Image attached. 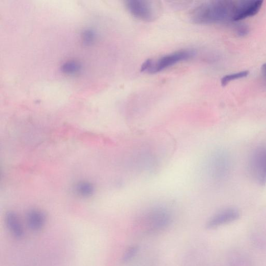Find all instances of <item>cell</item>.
<instances>
[{
	"mask_svg": "<svg viewBox=\"0 0 266 266\" xmlns=\"http://www.w3.org/2000/svg\"><path fill=\"white\" fill-rule=\"evenodd\" d=\"M237 2L214 1L203 3L191 13L192 21L198 25L222 24L233 21Z\"/></svg>",
	"mask_w": 266,
	"mask_h": 266,
	"instance_id": "cell-1",
	"label": "cell"
},
{
	"mask_svg": "<svg viewBox=\"0 0 266 266\" xmlns=\"http://www.w3.org/2000/svg\"><path fill=\"white\" fill-rule=\"evenodd\" d=\"M171 222L172 214L168 208L162 206H155L139 216L136 225L146 233L154 234L167 228Z\"/></svg>",
	"mask_w": 266,
	"mask_h": 266,
	"instance_id": "cell-2",
	"label": "cell"
},
{
	"mask_svg": "<svg viewBox=\"0 0 266 266\" xmlns=\"http://www.w3.org/2000/svg\"><path fill=\"white\" fill-rule=\"evenodd\" d=\"M196 54L194 50L186 49L165 55L156 60L150 59V66L146 72L150 74L159 73L180 63V62L192 58Z\"/></svg>",
	"mask_w": 266,
	"mask_h": 266,
	"instance_id": "cell-3",
	"label": "cell"
},
{
	"mask_svg": "<svg viewBox=\"0 0 266 266\" xmlns=\"http://www.w3.org/2000/svg\"><path fill=\"white\" fill-rule=\"evenodd\" d=\"M125 6L133 17L142 21H153L159 13V6L152 2L128 0L125 2Z\"/></svg>",
	"mask_w": 266,
	"mask_h": 266,
	"instance_id": "cell-4",
	"label": "cell"
},
{
	"mask_svg": "<svg viewBox=\"0 0 266 266\" xmlns=\"http://www.w3.org/2000/svg\"><path fill=\"white\" fill-rule=\"evenodd\" d=\"M208 169L213 180L217 181L224 180L230 170V161L227 153L222 150L214 152L209 159Z\"/></svg>",
	"mask_w": 266,
	"mask_h": 266,
	"instance_id": "cell-5",
	"label": "cell"
},
{
	"mask_svg": "<svg viewBox=\"0 0 266 266\" xmlns=\"http://www.w3.org/2000/svg\"><path fill=\"white\" fill-rule=\"evenodd\" d=\"M249 170L254 180L259 185L266 183V147L258 148L250 156Z\"/></svg>",
	"mask_w": 266,
	"mask_h": 266,
	"instance_id": "cell-6",
	"label": "cell"
},
{
	"mask_svg": "<svg viewBox=\"0 0 266 266\" xmlns=\"http://www.w3.org/2000/svg\"><path fill=\"white\" fill-rule=\"evenodd\" d=\"M260 0H247L237 2L233 21H242L256 15L262 6Z\"/></svg>",
	"mask_w": 266,
	"mask_h": 266,
	"instance_id": "cell-7",
	"label": "cell"
},
{
	"mask_svg": "<svg viewBox=\"0 0 266 266\" xmlns=\"http://www.w3.org/2000/svg\"><path fill=\"white\" fill-rule=\"evenodd\" d=\"M240 216V212L235 208L225 209L213 215L208 222L206 227L209 229L216 228L238 220Z\"/></svg>",
	"mask_w": 266,
	"mask_h": 266,
	"instance_id": "cell-8",
	"label": "cell"
},
{
	"mask_svg": "<svg viewBox=\"0 0 266 266\" xmlns=\"http://www.w3.org/2000/svg\"><path fill=\"white\" fill-rule=\"evenodd\" d=\"M6 223L8 229L14 237L20 239L23 237L24 229L17 214L13 212H8L6 215Z\"/></svg>",
	"mask_w": 266,
	"mask_h": 266,
	"instance_id": "cell-9",
	"label": "cell"
},
{
	"mask_svg": "<svg viewBox=\"0 0 266 266\" xmlns=\"http://www.w3.org/2000/svg\"><path fill=\"white\" fill-rule=\"evenodd\" d=\"M27 222L29 228L34 231L40 230L44 226L45 216L38 209H31L27 214Z\"/></svg>",
	"mask_w": 266,
	"mask_h": 266,
	"instance_id": "cell-10",
	"label": "cell"
},
{
	"mask_svg": "<svg viewBox=\"0 0 266 266\" xmlns=\"http://www.w3.org/2000/svg\"><path fill=\"white\" fill-rule=\"evenodd\" d=\"M75 194L82 198L92 197L95 193V186L88 181H81L76 184L74 187Z\"/></svg>",
	"mask_w": 266,
	"mask_h": 266,
	"instance_id": "cell-11",
	"label": "cell"
},
{
	"mask_svg": "<svg viewBox=\"0 0 266 266\" xmlns=\"http://www.w3.org/2000/svg\"><path fill=\"white\" fill-rule=\"evenodd\" d=\"M249 74L247 70L239 72L231 73L224 76L221 80V84L223 86H225L231 81L242 79L246 77Z\"/></svg>",
	"mask_w": 266,
	"mask_h": 266,
	"instance_id": "cell-12",
	"label": "cell"
},
{
	"mask_svg": "<svg viewBox=\"0 0 266 266\" xmlns=\"http://www.w3.org/2000/svg\"><path fill=\"white\" fill-rule=\"evenodd\" d=\"M139 250V247L137 245H133L129 247L125 252L123 257V262H128L131 260L137 254Z\"/></svg>",
	"mask_w": 266,
	"mask_h": 266,
	"instance_id": "cell-13",
	"label": "cell"
},
{
	"mask_svg": "<svg viewBox=\"0 0 266 266\" xmlns=\"http://www.w3.org/2000/svg\"><path fill=\"white\" fill-rule=\"evenodd\" d=\"M236 34L240 37L246 36L249 33V28L244 24L238 25L236 28Z\"/></svg>",
	"mask_w": 266,
	"mask_h": 266,
	"instance_id": "cell-14",
	"label": "cell"
},
{
	"mask_svg": "<svg viewBox=\"0 0 266 266\" xmlns=\"http://www.w3.org/2000/svg\"><path fill=\"white\" fill-rule=\"evenodd\" d=\"M261 70L263 75L266 77V63L262 66Z\"/></svg>",
	"mask_w": 266,
	"mask_h": 266,
	"instance_id": "cell-15",
	"label": "cell"
}]
</instances>
